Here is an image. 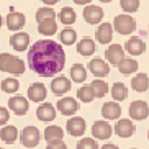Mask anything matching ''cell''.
Returning a JSON list of instances; mask_svg holds the SVG:
<instances>
[{"label":"cell","mask_w":149,"mask_h":149,"mask_svg":"<svg viewBox=\"0 0 149 149\" xmlns=\"http://www.w3.org/2000/svg\"><path fill=\"white\" fill-rule=\"evenodd\" d=\"M75 40H77V33H75L72 28H64V30L59 33V41H61L62 44H66V46L74 44Z\"/></svg>","instance_id":"obj_32"},{"label":"cell","mask_w":149,"mask_h":149,"mask_svg":"<svg viewBox=\"0 0 149 149\" xmlns=\"http://www.w3.org/2000/svg\"><path fill=\"white\" fill-rule=\"evenodd\" d=\"M59 20H61V23H64V25H72V23L75 22V18H77V15H75L74 8H70V7H64V8L59 12Z\"/></svg>","instance_id":"obj_31"},{"label":"cell","mask_w":149,"mask_h":149,"mask_svg":"<svg viewBox=\"0 0 149 149\" xmlns=\"http://www.w3.org/2000/svg\"><path fill=\"white\" fill-rule=\"evenodd\" d=\"M95 38L100 44H108L113 38V26L110 23H100V26L95 31Z\"/></svg>","instance_id":"obj_21"},{"label":"cell","mask_w":149,"mask_h":149,"mask_svg":"<svg viewBox=\"0 0 149 149\" xmlns=\"http://www.w3.org/2000/svg\"><path fill=\"white\" fill-rule=\"evenodd\" d=\"M2 90L5 93H17L18 88H20V82H18L15 77H7L5 80H2Z\"/></svg>","instance_id":"obj_33"},{"label":"cell","mask_w":149,"mask_h":149,"mask_svg":"<svg viewBox=\"0 0 149 149\" xmlns=\"http://www.w3.org/2000/svg\"><path fill=\"white\" fill-rule=\"evenodd\" d=\"M8 120H10V113H8V110L5 108V107H0V126H5Z\"/></svg>","instance_id":"obj_38"},{"label":"cell","mask_w":149,"mask_h":149,"mask_svg":"<svg viewBox=\"0 0 149 149\" xmlns=\"http://www.w3.org/2000/svg\"><path fill=\"white\" fill-rule=\"evenodd\" d=\"M77 98H79L80 102H84V103H90V102L95 98L90 85H82V87L77 90Z\"/></svg>","instance_id":"obj_35"},{"label":"cell","mask_w":149,"mask_h":149,"mask_svg":"<svg viewBox=\"0 0 149 149\" xmlns=\"http://www.w3.org/2000/svg\"><path fill=\"white\" fill-rule=\"evenodd\" d=\"M113 28L120 35H131L133 31L136 30V22L133 17H130L126 13H121V15H116L115 17Z\"/></svg>","instance_id":"obj_3"},{"label":"cell","mask_w":149,"mask_h":149,"mask_svg":"<svg viewBox=\"0 0 149 149\" xmlns=\"http://www.w3.org/2000/svg\"><path fill=\"white\" fill-rule=\"evenodd\" d=\"M46 149H67V144L64 141H53V143H48Z\"/></svg>","instance_id":"obj_39"},{"label":"cell","mask_w":149,"mask_h":149,"mask_svg":"<svg viewBox=\"0 0 149 149\" xmlns=\"http://www.w3.org/2000/svg\"><path fill=\"white\" fill-rule=\"evenodd\" d=\"M10 46L15 49V51H18V53H22V51H26L28 46H30V35L28 33H15V35H12V38H10Z\"/></svg>","instance_id":"obj_15"},{"label":"cell","mask_w":149,"mask_h":149,"mask_svg":"<svg viewBox=\"0 0 149 149\" xmlns=\"http://www.w3.org/2000/svg\"><path fill=\"white\" fill-rule=\"evenodd\" d=\"M0 139L3 141L5 144H13L15 141L18 139V130L13 125H5L0 130Z\"/></svg>","instance_id":"obj_22"},{"label":"cell","mask_w":149,"mask_h":149,"mask_svg":"<svg viewBox=\"0 0 149 149\" xmlns=\"http://www.w3.org/2000/svg\"><path fill=\"white\" fill-rule=\"evenodd\" d=\"M95 41L90 40V38H82V40L77 43V53L80 54V56H92L93 53H95Z\"/></svg>","instance_id":"obj_24"},{"label":"cell","mask_w":149,"mask_h":149,"mask_svg":"<svg viewBox=\"0 0 149 149\" xmlns=\"http://www.w3.org/2000/svg\"><path fill=\"white\" fill-rule=\"evenodd\" d=\"M100 2H103V3H108V2H111V0H100Z\"/></svg>","instance_id":"obj_44"},{"label":"cell","mask_w":149,"mask_h":149,"mask_svg":"<svg viewBox=\"0 0 149 149\" xmlns=\"http://www.w3.org/2000/svg\"><path fill=\"white\" fill-rule=\"evenodd\" d=\"M28 66L41 77H53L66 66V53L57 41H35L28 49Z\"/></svg>","instance_id":"obj_1"},{"label":"cell","mask_w":149,"mask_h":149,"mask_svg":"<svg viewBox=\"0 0 149 149\" xmlns=\"http://www.w3.org/2000/svg\"><path fill=\"white\" fill-rule=\"evenodd\" d=\"M57 110H59V113L64 115V116H74L77 111H79V102L72 98V97H62L59 98L56 103Z\"/></svg>","instance_id":"obj_5"},{"label":"cell","mask_w":149,"mask_h":149,"mask_svg":"<svg viewBox=\"0 0 149 149\" xmlns=\"http://www.w3.org/2000/svg\"><path fill=\"white\" fill-rule=\"evenodd\" d=\"M92 134L93 139H108L113 134V128L107 120H98L92 125Z\"/></svg>","instance_id":"obj_6"},{"label":"cell","mask_w":149,"mask_h":149,"mask_svg":"<svg viewBox=\"0 0 149 149\" xmlns=\"http://www.w3.org/2000/svg\"><path fill=\"white\" fill-rule=\"evenodd\" d=\"M100 149H120L116 144H111V143H108V144H105V146H102Z\"/></svg>","instance_id":"obj_40"},{"label":"cell","mask_w":149,"mask_h":149,"mask_svg":"<svg viewBox=\"0 0 149 149\" xmlns=\"http://www.w3.org/2000/svg\"><path fill=\"white\" fill-rule=\"evenodd\" d=\"M25 69H26V66H25V62L20 57L8 54V53L0 54V70L13 74V75H22L25 72Z\"/></svg>","instance_id":"obj_2"},{"label":"cell","mask_w":149,"mask_h":149,"mask_svg":"<svg viewBox=\"0 0 149 149\" xmlns=\"http://www.w3.org/2000/svg\"><path fill=\"white\" fill-rule=\"evenodd\" d=\"M118 69H120V72L125 74V75L134 74L136 70H138V61H136V59H131V57H125V59L118 64Z\"/></svg>","instance_id":"obj_28"},{"label":"cell","mask_w":149,"mask_h":149,"mask_svg":"<svg viewBox=\"0 0 149 149\" xmlns=\"http://www.w3.org/2000/svg\"><path fill=\"white\" fill-rule=\"evenodd\" d=\"M131 87H133V90H136V92H146V90L149 88V77H148V74H144V72L136 74L134 77L131 79Z\"/></svg>","instance_id":"obj_23"},{"label":"cell","mask_w":149,"mask_h":149,"mask_svg":"<svg viewBox=\"0 0 149 149\" xmlns=\"http://www.w3.org/2000/svg\"><path fill=\"white\" fill-rule=\"evenodd\" d=\"M8 108L13 111L15 115H26L28 113V108H30V103L25 97H20V95H15L8 100Z\"/></svg>","instance_id":"obj_10"},{"label":"cell","mask_w":149,"mask_h":149,"mask_svg":"<svg viewBox=\"0 0 149 149\" xmlns=\"http://www.w3.org/2000/svg\"><path fill=\"white\" fill-rule=\"evenodd\" d=\"M120 7L126 13H134L139 10V0H120Z\"/></svg>","instance_id":"obj_36"},{"label":"cell","mask_w":149,"mask_h":149,"mask_svg":"<svg viewBox=\"0 0 149 149\" xmlns=\"http://www.w3.org/2000/svg\"><path fill=\"white\" fill-rule=\"evenodd\" d=\"M46 95H48V90L44 87V84H41V82H35L28 87V100H31V102H36V103L38 102H44Z\"/></svg>","instance_id":"obj_12"},{"label":"cell","mask_w":149,"mask_h":149,"mask_svg":"<svg viewBox=\"0 0 149 149\" xmlns=\"http://www.w3.org/2000/svg\"><path fill=\"white\" fill-rule=\"evenodd\" d=\"M70 90V80L64 75L54 77V80L51 82V92L57 97H62L64 93H67Z\"/></svg>","instance_id":"obj_16"},{"label":"cell","mask_w":149,"mask_h":149,"mask_svg":"<svg viewBox=\"0 0 149 149\" xmlns=\"http://www.w3.org/2000/svg\"><path fill=\"white\" fill-rule=\"evenodd\" d=\"M148 139H149V131H148Z\"/></svg>","instance_id":"obj_45"},{"label":"cell","mask_w":149,"mask_h":149,"mask_svg":"<svg viewBox=\"0 0 149 149\" xmlns=\"http://www.w3.org/2000/svg\"><path fill=\"white\" fill-rule=\"evenodd\" d=\"M36 116H38V120L40 121H53L54 118H56V108H54L49 102H43L40 107H38V110H36Z\"/></svg>","instance_id":"obj_17"},{"label":"cell","mask_w":149,"mask_h":149,"mask_svg":"<svg viewBox=\"0 0 149 149\" xmlns=\"http://www.w3.org/2000/svg\"><path fill=\"white\" fill-rule=\"evenodd\" d=\"M111 97H113V102H123L126 100L128 97V88L123 82H115L113 87H111Z\"/></svg>","instance_id":"obj_27"},{"label":"cell","mask_w":149,"mask_h":149,"mask_svg":"<svg viewBox=\"0 0 149 149\" xmlns=\"http://www.w3.org/2000/svg\"><path fill=\"white\" fill-rule=\"evenodd\" d=\"M131 149H136V148H131Z\"/></svg>","instance_id":"obj_46"},{"label":"cell","mask_w":149,"mask_h":149,"mask_svg":"<svg viewBox=\"0 0 149 149\" xmlns=\"http://www.w3.org/2000/svg\"><path fill=\"white\" fill-rule=\"evenodd\" d=\"M125 57H126L125 56V49L120 44H111L105 51V59L108 61V64H113V66H118Z\"/></svg>","instance_id":"obj_8"},{"label":"cell","mask_w":149,"mask_h":149,"mask_svg":"<svg viewBox=\"0 0 149 149\" xmlns=\"http://www.w3.org/2000/svg\"><path fill=\"white\" fill-rule=\"evenodd\" d=\"M125 48H126L128 54H131V56H141V54L146 51V43L141 40L139 36H131V38L126 41Z\"/></svg>","instance_id":"obj_13"},{"label":"cell","mask_w":149,"mask_h":149,"mask_svg":"<svg viewBox=\"0 0 149 149\" xmlns=\"http://www.w3.org/2000/svg\"><path fill=\"white\" fill-rule=\"evenodd\" d=\"M7 26H8L10 31H20L23 26H25V22H26V18H25V15L22 13V12H10L8 15H7Z\"/></svg>","instance_id":"obj_14"},{"label":"cell","mask_w":149,"mask_h":149,"mask_svg":"<svg viewBox=\"0 0 149 149\" xmlns=\"http://www.w3.org/2000/svg\"><path fill=\"white\" fill-rule=\"evenodd\" d=\"M88 69H90V72H92L95 77H107V75L110 74V66L108 62L103 61V59H100V57H93L92 61H90V64H88Z\"/></svg>","instance_id":"obj_9"},{"label":"cell","mask_w":149,"mask_h":149,"mask_svg":"<svg viewBox=\"0 0 149 149\" xmlns=\"http://www.w3.org/2000/svg\"><path fill=\"white\" fill-rule=\"evenodd\" d=\"M77 149H98V144L93 138H84L77 143Z\"/></svg>","instance_id":"obj_37"},{"label":"cell","mask_w":149,"mask_h":149,"mask_svg":"<svg viewBox=\"0 0 149 149\" xmlns=\"http://www.w3.org/2000/svg\"><path fill=\"white\" fill-rule=\"evenodd\" d=\"M90 88H92L95 98H102V97H105L107 93H108V84H107L105 80H100V79L93 80V82L90 84Z\"/></svg>","instance_id":"obj_30"},{"label":"cell","mask_w":149,"mask_h":149,"mask_svg":"<svg viewBox=\"0 0 149 149\" xmlns=\"http://www.w3.org/2000/svg\"><path fill=\"white\" fill-rule=\"evenodd\" d=\"M38 31L43 36H53L57 33V23L56 20H44V22L38 23Z\"/></svg>","instance_id":"obj_26"},{"label":"cell","mask_w":149,"mask_h":149,"mask_svg":"<svg viewBox=\"0 0 149 149\" xmlns=\"http://www.w3.org/2000/svg\"><path fill=\"white\" fill-rule=\"evenodd\" d=\"M41 2H43L44 5H49V7H51V5H56L59 0H41Z\"/></svg>","instance_id":"obj_41"},{"label":"cell","mask_w":149,"mask_h":149,"mask_svg":"<svg viewBox=\"0 0 149 149\" xmlns=\"http://www.w3.org/2000/svg\"><path fill=\"white\" fill-rule=\"evenodd\" d=\"M70 79L74 80L75 84H82L84 80L87 79V69L82 64H74L70 67Z\"/></svg>","instance_id":"obj_29"},{"label":"cell","mask_w":149,"mask_h":149,"mask_svg":"<svg viewBox=\"0 0 149 149\" xmlns=\"http://www.w3.org/2000/svg\"><path fill=\"white\" fill-rule=\"evenodd\" d=\"M92 0H74V3H77V5H87V3H90Z\"/></svg>","instance_id":"obj_42"},{"label":"cell","mask_w":149,"mask_h":149,"mask_svg":"<svg viewBox=\"0 0 149 149\" xmlns=\"http://www.w3.org/2000/svg\"><path fill=\"white\" fill-rule=\"evenodd\" d=\"M64 138V131H62L61 126H56V125H51L44 130V139L46 143H53V141H62Z\"/></svg>","instance_id":"obj_25"},{"label":"cell","mask_w":149,"mask_h":149,"mask_svg":"<svg viewBox=\"0 0 149 149\" xmlns=\"http://www.w3.org/2000/svg\"><path fill=\"white\" fill-rule=\"evenodd\" d=\"M20 141L25 148H36L41 141V133L36 126H26L23 128L22 134H20Z\"/></svg>","instance_id":"obj_4"},{"label":"cell","mask_w":149,"mask_h":149,"mask_svg":"<svg viewBox=\"0 0 149 149\" xmlns=\"http://www.w3.org/2000/svg\"><path fill=\"white\" fill-rule=\"evenodd\" d=\"M115 133L120 136V138H131L133 133H134V123L133 120H118L116 125H115Z\"/></svg>","instance_id":"obj_20"},{"label":"cell","mask_w":149,"mask_h":149,"mask_svg":"<svg viewBox=\"0 0 149 149\" xmlns=\"http://www.w3.org/2000/svg\"><path fill=\"white\" fill-rule=\"evenodd\" d=\"M66 128H67V133L70 136H82L85 133V120L80 118V116H72L70 120H67L66 123Z\"/></svg>","instance_id":"obj_11"},{"label":"cell","mask_w":149,"mask_h":149,"mask_svg":"<svg viewBox=\"0 0 149 149\" xmlns=\"http://www.w3.org/2000/svg\"><path fill=\"white\" fill-rule=\"evenodd\" d=\"M102 116L105 120H120L121 116V107L116 102H107L102 107Z\"/></svg>","instance_id":"obj_18"},{"label":"cell","mask_w":149,"mask_h":149,"mask_svg":"<svg viewBox=\"0 0 149 149\" xmlns=\"http://www.w3.org/2000/svg\"><path fill=\"white\" fill-rule=\"evenodd\" d=\"M84 18H85V22L90 23V25H97V23H100V20L103 18V10L100 7H97V5H88L85 7L82 12Z\"/></svg>","instance_id":"obj_19"},{"label":"cell","mask_w":149,"mask_h":149,"mask_svg":"<svg viewBox=\"0 0 149 149\" xmlns=\"http://www.w3.org/2000/svg\"><path fill=\"white\" fill-rule=\"evenodd\" d=\"M0 149H3V148H0Z\"/></svg>","instance_id":"obj_47"},{"label":"cell","mask_w":149,"mask_h":149,"mask_svg":"<svg viewBox=\"0 0 149 149\" xmlns=\"http://www.w3.org/2000/svg\"><path fill=\"white\" fill-rule=\"evenodd\" d=\"M44 20H56V12L51 7H43L36 12V22L41 23Z\"/></svg>","instance_id":"obj_34"},{"label":"cell","mask_w":149,"mask_h":149,"mask_svg":"<svg viewBox=\"0 0 149 149\" xmlns=\"http://www.w3.org/2000/svg\"><path fill=\"white\" fill-rule=\"evenodd\" d=\"M2 25H3V18H2V15H0V28H2Z\"/></svg>","instance_id":"obj_43"},{"label":"cell","mask_w":149,"mask_h":149,"mask_svg":"<svg viewBox=\"0 0 149 149\" xmlns=\"http://www.w3.org/2000/svg\"><path fill=\"white\" fill-rule=\"evenodd\" d=\"M148 115H149V105L144 100H134L130 105V116H131V120L143 121V120L148 118Z\"/></svg>","instance_id":"obj_7"}]
</instances>
